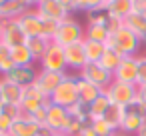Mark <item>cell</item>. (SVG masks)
Masks as SVG:
<instances>
[{
    "mask_svg": "<svg viewBox=\"0 0 146 136\" xmlns=\"http://www.w3.org/2000/svg\"><path fill=\"white\" fill-rule=\"evenodd\" d=\"M138 84H146V56H138Z\"/></svg>",
    "mask_w": 146,
    "mask_h": 136,
    "instance_id": "cell-36",
    "label": "cell"
},
{
    "mask_svg": "<svg viewBox=\"0 0 146 136\" xmlns=\"http://www.w3.org/2000/svg\"><path fill=\"white\" fill-rule=\"evenodd\" d=\"M112 106V102H110V98L102 92L86 110H88V120L92 122V120H96V118H104V114L108 112V108Z\"/></svg>",
    "mask_w": 146,
    "mask_h": 136,
    "instance_id": "cell-24",
    "label": "cell"
},
{
    "mask_svg": "<svg viewBox=\"0 0 146 136\" xmlns=\"http://www.w3.org/2000/svg\"><path fill=\"white\" fill-rule=\"evenodd\" d=\"M108 36H110V32H108L106 26L88 24V26L84 28V38H88V40H94V42H102V44H106Z\"/></svg>",
    "mask_w": 146,
    "mask_h": 136,
    "instance_id": "cell-28",
    "label": "cell"
},
{
    "mask_svg": "<svg viewBox=\"0 0 146 136\" xmlns=\"http://www.w3.org/2000/svg\"><path fill=\"white\" fill-rule=\"evenodd\" d=\"M132 12H138L140 16H144L146 18V0H136L134 2V10Z\"/></svg>",
    "mask_w": 146,
    "mask_h": 136,
    "instance_id": "cell-38",
    "label": "cell"
},
{
    "mask_svg": "<svg viewBox=\"0 0 146 136\" xmlns=\"http://www.w3.org/2000/svg\"><path fill=\"white\" fill-rule=\"evenodd\" d=\"M106 2H110V0H104V4H106Z\"/></svg>",
    "mask_w": 146,
    "mask_h": 136,
    "instance_id": "cell-50",
    "label": "cell"
},
{
    "mask_svg": "<svg viewBox=\"0 0 146 136\" xmlns=\"http://www.w3.org/2000/svg\"><path fill=\"white\" fill-rule=\"evenodd\" d=\"M42 18L46 20H56V22H62L64 18H68L66 10L62 8V4L58 2V0H42V2L34 8Z\"/></svg>",
    "mask_w": 146,
    "mask_h": 136,
    "instance_id": "cell-15",
    "label": "cell"
},
{
    "mask_svg": "<svg viewBox=\"0 0 146 136\" xmlns=\"http://www.w3.org/2000/svg\"><path fill=\"white\" fill-rule=\"evenodd\" d=\"M68 74L66 72H50V70H38V76H36V86H38V90L44 94V96H52L54 94V90L62 84V80L66 78Z\"/></svg>",
    "mask_w": 146,
    "mask_h": 136,
    "instance_id": "cell-10",
    "label": "cell"
},
{
    "mask_svg": "<svg viewBox=\"0 0 146 136\" xmlns=\"http://www.w3.org/2000/svg\"><path fill=\"white\" fill-rule=\"evenodd\" d=\"M78 78H84V80L92 82L94 86H98V88L106 90V88L112 84L114 74H112V72H108L106 68H102L98 62H88V64L80 70V76H78Z\"/></svg>",
    "mask_w": 146,
    "mask_h": 136,
    "instance_id": "cell-5",
    "label": "cell"
},
{
    "mask_svg": "<svg viewBox=\"0 0 146 136\" xmlns=\"http://www.w3.org/2000/svg\"><path fill=\"white\" fill-rule=\"evenodd\" d=\"M18 22H20V26H22V30L26 32L28 38H32V36H44V20H42V16L34 8H30L28 12H24L18 18Z\"/></svg>",
    "mask_w": 146,
    "mask_h": 136,
    "instance_id": "cell-12",
    "label": "cell"
},
{
    "mask_svg": "<svg viewBox=\"0 0 146 136\" xmlns=\"http://www.w3.org/2000/svg\"><path fill=\"white\" fill-rule=\"evenodd\" d=\"M136 88H138V100L146 102V84H138Z\"/></svg>",
    "mask_w": 146,
    "mask_h": 136,
    "instance_id": "cell-41",
    "label": "cell"
},
{
    "mask_svg": "<svg viewBox=\"0 0 146 136\" xmlns=\"http://www.w3.org/2000/svg\"><path fill=\"white\" fill-rule=\"evenodd\" d=\"M124 110L126 108H122V106H116V104H112L110 108H108V112L104 114V118L116 128V130H120V122H122V116H124Z\"/></svg>",
    "mask_w": 146,
    "mask_h": 136,
    "instance_id": "cell-32",
    "label": "cell"
},
{
    "mask_svg": "<svg viewBox=\"0 0 146 136\" xmlns=\"http://www.w3.org/2000/svg\"><path fill=\"white\" fill-rule=\"evenodd\" d=\"M50 104H56L62 108H70L78 104V76H66L50 96Z\"/></svg>",
    "mask_w": 146,
    "mask_h": 136,
    "instance_id": "cell-3",
    "label": "cell"
},
{
    "mask_svg": "<svg viewBox=\"0 0 146 136\" xmlns=\"http://www.w3.org/2000/svg\"><path fill=\"white\" fill-rule=\"evenodd\" d=\"M28 36L26 32L22 30L18 18L16 20H4V26H2V36H0V42L8 48H14V46H22L26 44Z\"/></svg>",
    "mask_w": 146,
    "mask_h": 136,
    "instance_id": "cell-7",
    "label": "cell"
},
{
    "mask_svg": "<svg viewBox=\"0 0 146 136\" xmlns=\"http://www.w3.org/2000/svg\"><path fill=\"white\" fill-rule=\"evenodd\" d=\"M10 58L14 60L16 66H32L34 64V56L30 54V50H28L26 44L10 48Z\"/></svg>",
    "mask_w": 146,
    "mask_h": 136,
    "instance_id": "cell-26",
    "label": "cell"
},
{
    "mask_svg": "<svg viewBox=\"0 0 146 136\" xmlns=\"http://www.w3.org/2000/svg\"><path fill=\"white\" fill-rule=\"evenodd\" d=\"M2 96H4V104L20 106L22 96H24V88L18 86L16 82H12L10 78H4L2 76Z\"/></svg>",
    "mask_w": 146,
    "mask_h": 136,
    "instance_id": "cell-21",
    "label": "cell"
},
{
    "mask_svg": "<svg viewBox=\"0 0 146 136\" xmlns=\"http://www.w3.org/2000/svg\"><path fill=\"white\" fill-rule=\"evenodd\" d=\"M146 120L138 114V110L134 108V106H128L126 110H124V116H122V122H120V132H124V134H136L140 128H142V124H144Z\"/></svg>",
    "mask_w": 146,
    "mask_h": 136,
    "instance_id": "cell-17",
    "label": "cell"
},
{
    "mask_svg": "<svg viewBox=\"0 0 146 136\" xmlns=\"http://www.w3.org/2000/svg\"><path fill=\"white\" fill-rule=\"evenodd\" d=\"M104 50H106V44L84 38V54H86V60L88 62H100Z\"/></svg>",
    "mask_w": 146,
    "mask_h": 136,
    "instance_id": "cell-27",
    "label": "cell"
},
{
    "mask_svg": "<svg viewBox=\"0 0 146 136\" xmlns=\"http://www.w3.org/2000/svg\"><path fill=\"white\" fill-rule=\"evenodd\" d=\"M84 40V28L80 26V22L72 16L64 18L60 24H58V30L52 38V42L60 44V46H68V44H74V42H82Z\"/></svg>",
    "mask_w": 146,
    "mask_h": 136,
    "instance_id": "cell-4",
    "label": "cell"
},
{
    "mask_svg": "<svg viewBox=\"0 0 146 136\" xmlns=\"http://www.w3.org/2000/svg\"><path fill=\"white\" fill-rule=\"evenodd\" d=\"M4 106V96H2V76H0V110Z\"/></svg>",
    "mask_w": 146,
    "mask_h": 136,
    "instance_id": "cell-42",
    "label": "cell"
},
{
    "mask_svg": "<svg viewBox=\"0 0 146 136\" xmlns=\"http://www.w3.org/2000/svg\"><path fill=\"white\" fill-rule=\"evenodd\" d=\"M26 2L30 4V8H36V6H38V4L42 2V0H26Z\"/></svg>",
    "mask_w": 146,
    "mask_h": 136,
    "instance_id": "cell-43",
    "label": "cell"
},
{
    "mask_svg": "<svg viewBox=\"0 0 146 136\" xmlns=\"http://www.w3.org/2000/svg\"><path fill=\"white\" fill-rule=\"evenodd\" d=\"M90 120H88V110L78 102V104H74V106H70L68 108V126H66V134L68 136H78L80 134V130L88 124Z\"/></svg>",
    "mask_w": 146,
    "mask_h": 136,
    "instance_id": "cell-11",
    "label": "cell"
},
{
    "mask_svg": "<svg viewBox=\"0 0 146 136\" xmlns=\"http://www.w3.org/2000/svg\"><path fill=\"white\" fill-rule=\"evenodd\" d=\"M78 136H96V132H94V128H92V126H90V122H88V124L80 130V134H78Z\"/></svg>",
    "mask_w": 146,
    "mask_h": 136,
    "instance_id": "cell-39",
    "label": "cell"
},
{
    "mask_svg": "<svg viewBox=\"0 0 146 136\" xmlns=\"http://www.w3.org/2000/svg\"><path fill=\"white\" fill-rule=\"evenodd\" d=\"M124 26L128 30H132L142 44H146V18L144 16H140L138 12H130L124 18Z\"/></svg>",
    "mask_w": 146,
    "mask_h": 136,
    "instance_id": "cell-22",
    "label": "cell"
},
{
    "mask_svg": "<svg viewBox=\"0 0 146 136\" xmlns=\"http://www.w3.org/2000/svg\"><path fill=\"white\" fill-rule=\"evenodd\" d=\"M0 136H10V134H0Z\"/></svg>",
    "mask_w": 146,
    "mask_h": 136,
    "instance_id": "cell-49",
    "label": "cell"
},
{
    "mask_svg": "<svg viewBox=\"0 0 146 136\" xmlns=\"http://www.w3.org/2000/svg\"><path fill=\"white\" fill-rule=\"evenodd\" d=\"M58 2L62 4V8L66 10V14H68V16H72V14L78 10V8H76V0H58Z\"/></svg>",
    "mask_w": 146,
    "mask_h": 136,
    "instance_id": "cell-37",
    "label": "cell"
},
{
    "mask_svg": "<svg viewBox=\"0 0 146 136\" xmlns=\"http://www.w3.org/2000/svg\"><path fill=\"white\" fill-rule=\"evenodd\" d=\"M104 0H76V8L90 14V12H104Z\"/></svg>",
    "mask_w": 146,
    "mask_h": 136,
    "instance_id": "cell-31",
    "label": "cell"
},
{
    "mask_svg": "<svg viewBox=\"0 0 146 136\" xmlns=\"http://www.w3.org/2000/svg\"><path fill=\"white\" fill-rule=\"evenodd\" d=\"M30 10V4L26 0H6V2L0 6V20H16L20 18L24 12Z\"/></svg>",
    "mask_w": 146,
    "mask_h": 136,
    "instance_id": "cell-16",
    "label": "cell"
},
{
    "mask_svg": "<svg viewBox=\"0 0 146 136\" xmlns=\"http://www.w3.org/2000/svg\"><path fill=\"white\" fill-rule=\"evenodd\" d=\"M114 80L138 86V56H126L114 70Z\"/></svg>",
    "mask_w": 146,
    "mask_h": 136,
    "instance_id": "cell-9",
    "label": "cell"
},
{
    "mask_svg": "<svg viewBox=\"0 0 146 136\" xmlns=\"http://www.w3.org/2000/svg\"><path fill=\"white\" fill-rule=\"evenodd\" d=\"M38 130H40V126L34 124L28 114H22V116H18L14 120V124H12L8 134L10 136H38Z\"/></svg>",
    "mask_w": 146,
    "mask_h": 136,
    "instance_id": "cell-20",
    "label": "cell"
},
{
    "mask_svg": "<svg viewBox=\"0 0 146 136\" xmlns=\"http://www.w3.org/2000/svg\"><path fill=\"white\" fill-rule=\"evenodd\" d=\"M120 62H122V56H120L116 50H112V48H106L98 64H100L102 68H106L108 72H112V74H114V70L118 68V64H120Z\"/></svg>",
    "mask_w": 146,
    "mask_h": 136,
    "instance_id": "cell-29",
    "label": "cell"
},
{
    "mask_svg": "<svg viewBox=\"0 0 146 136\" xmlns=\"http://www.w3.org/2000/svg\"><path fill=\"white\" fill-rule=\"evenodd\" d=\"M104 94L110 98L112 104L122 106V108H128L138 100V88L134 84H126V82H118V80H112V84L104 90Z\"/></svg>",
    "mask_w": 146,
    "mask_h": 136,
    "instance_id": "cell-2",
    "label": "cell"
},
{
    "mask_svg": "<svg viewBox=\"0 0 146 136\" xmlns=\"http://www.w3.org/2000/svg\"><path fill=\"white\" fill-rule=\"evenodd\" d=\"M50 42H52V40H48V38H44V36H32V38L26 40V46H28L30 54L34 56V60H40V58L46 54Z\"/></svg>",
    "mask_w": 146,
    "mask_h": 136,
    "instance_id": "cell-25",
    "label": "cell"
},
{
    "mask_svg": "<svg viewBox=\"0 0 146 136\" xmlns=\"http://www.w3.org/2000/svg\"><path fill=\"white\" fill-rule=\"evenodd\" d=\"M42 70H50V72H64L66 70V58H64V46L50 42L46 54L40 58Z\"/></svg>",
    "mask_w": 146,
    "mask_h": 136,
    "instance_id": "cell-6",
    "label": "cell"
},
{
    "mask_svg": "<svg viewBox=\"0 0 146 136\" xmlns=\"http://www.w3.org/2000/svg\"><path fill=\"white\" fill-rule=\"evenodd\" d=\"M36 76H38V70H36L34 66H16V68H14L8 76H4V78H10V80L16 82L18 86L26 88V86H30V84L36 82Z\"/></svg>",
    "mask_w": 146,
    "mask_h": 136,
    "instance_id": "cell-18",
    "label": "cell"
},
{
    "mask_svg": "<svg viewBox=\"0 0 146 136\" xmlns=\"http://www.w3.org/2000/svg\"><path fill=\"white\" fill-rule=\"evenodd\" d=\"M136 136H146V122H144V124H142V128L136 132Z\"/></svg>",
    "mask_w": 146,
    "mask_h": 136,
    "instance_id": "cell-44",
    "label": "cell"
},
{
    "mask_svg": "<svg viewBox=\"0 0 146 136\" xmlns=\"http://www.w3.org/2000/svg\"><path fill=\"white\" fill-rule=\"evenodd\" d=\"M4 2H6V0H0V6H2V4H4Z\"/></svg>",
    "mask_w": 146,
    "mask_h": 136,
    "instance_id": "cell-48",
    "label": "cell"
},
{
    "mask_svg": "<svg viewBox=\"0 0 146 136\" xmlns=\"http://www.w3.org/2000/svg\"><path fill=\"white\" fill-rule=\"evenodd\" d=\"M102 92H104V90L98 88V86H94L92 82H88V80H84V78H78V102H80L84 108H88Z\"/></svg>",
    "mask_w": 146,
    "mask_h": 136,
    "instance_id": "cell-19",
    "label": "cell"
},
{
    "mask_svg": "<svg viewBox=\"0 0 146 136\" xmlns=\"http://www.w3.org/2000/svg\"><path fill=\"white\" fill-rule=\"evenodd\" d=\"M144 56H146V54H144Z\"/></svg>",
    "mask_w": 146,
    "mask_h": 136,
    "instance_id": "cell-52",
    "label": "cell"
},
{
    "mask_svg": "<svg viewBox=\"0 0 146 136\" xmlns=\"http://www.w3.org/2000/svg\"><path fill=\"white\" fill-rule=\"evenodd\" d=\"M48 106H50V104H48ZM48 106H42V108L34 110L32 114H28L30 120H32L34 124H38V126H46V112H48Z\"/></svg>",
    "mask_w": 146,
    "mask_h": 136,
    "instance_id": "cell-33",
    "label": "cell"
},
{
    "mask_svg": "<svg viewBox=\"0 0 146 136\" xmlns=\"http://www.w3.org/2000/svg\"><path fill=\"white\" fill-rule=\"evenodd\" d=\"M132 2H136V0H132Z\"/></svg>",
    "mask_w": 146,
    "mask_h": 136,
    "instance_id": "cell-51",
    "label": "cell"
},
{
    "mask_svg": "<svg viewBox=\"0 0 146 136\" xmlns=\"http://www.w3.org/2000/svg\"><path fill=\"white\" fill-rule=\"evenodd\" d=\"M90 126L94 128V132H96V136H112L114 132H118L106 118H96V120H92L90 122Z\"/></svg>",
    "mask_w": 146,
    "mask_h": 136,
    "instance_id": "cell-30",
    "label": "cell"
},
{
    "mask_svg": "<svg viewBox=\"0 0 146 136\" xmlns=\"http://www.w3.org/2000/svg\"><path fill=\"white\" fill-rule=\"evenodd\" d=\"M16 68V64H14V60L8 56L6 60H2V62H0V76H8L12 70Z\"/></svg>",
    "mask_w": 146,
    "mask_h": 136,
    "instance_id": "cell-35",
    "label": "cell"
},
{
    "mask_svg": "<svg viewBox=\"0 0 146 136\" xmlns=\"http://www.w3.org/2000/svg\"><path fill=\"white\" fill-rule=\"evenodd\" d=\"M52 136H68V134H66V132H54Z\"/></svg>",
    "mask_w": 146,
    "mask_h": 136,
    "instance_id": "cell-46",
    "label": "cell"
},
{
    "mask_svg": "<svg viewBox=\"0 0 146 136\" xmlns=\"http://www.w3.org/2000/svg\"><path fill=\"white\" fill-rule=\"evenodd\" d=\"M142 42L136 38V34L132 30H128L126 26L118 28L116 32H110L108 40H106V48H112L116 50L122 58L126 56H136V52L140 50Z\"/></svg>",
    "mask_w": 146,
    "mask_h": 136,
    "instance_id": "cell-1",
    "label": "cell"
},
{
    "mask_svg": "<svg viewBox=\"0 0 146 136\" xmlns=\"http://www.w3.org/2000/svg\"><path fill=\"white\" fill-rule=\"evenodd\" d=\"M50 104V98L44 96L36 84H30L24 88V96H22V102H20V110L24 114H32L34 110L42 108V106H48Z\"/></svg>",
    "mask_w": 146,
    "mask_h": 136,
    "instance_id": "cell-8",
    "label": "cell"
},
{
    "mask_svg": "<svg viewBox=\"0 0 146 136\" xmlns=\"http://www.w3.org/2000/svg\"><path fill=\"white\" fill-rule=\"evenodd\" d=\"M134 10V2L132 0H110L104 6V12L108 16H116V18H126L130 12Z\"/></svg>",
    "mask_w": 146,
    "mask_h": 136,
    "instance_id": "cell-23",
    "label": "cell"
},
{
    "mask_svg": "<svg viewBox=\"0 0 146 136\" xmlns=\"http://www.w3.org/2000/svg\"><path fill=\"white\" fill-rule=\"evenodd\" d=\"M112 136H130V134H124V132H120V130H118V132H114Z\"/></svg>",
    "mask_w": 146,
    "mask_h": 136,
    "instance_id": "cell-45",
    "label": "cell"
},
{
    "mask_svg": "<svg viewBox=\"0 0 146 136\" xmlns=\"http://www.w3.org/2000/svg\"><path fill=\"white\" fill-rule=\"evenodd\" d=\"M46 126L52 132H64L68 126V108L50 104L48 112H46Z\"/></svg>",
    "mask_w": 146,
    "mask_h": 136,
    "instance_id": "cell-14",
    "label": "cell"
},
{
    "mask_svg": "<svg viewBox=\"0 0 146 136\" xmlns=\"http://www.w3.org/2000/svg\"><path fill=\"white\" fill-rule=\"evenodd\" d=\"M12 124H14V118H10L8 114H4L2 110H0V134H8Z\"/></svg>",
    "mask_w": 146,
    "mask_h": 136,
    "instance_id": "cell-34",
    "label": "cell"
},
{
    "mask_svg": "<svg viewBox=\"0 0 146 136\" xmlns=\"http://www.w3.org/2000/svg\"><path fill=\"white\" fill-rule=\"evenodd\" d=\"M64 58H66V68H72V70L80 72L88 64L86 54H84V40L64 46Z\"/></svg>",
    "mask_w": 146,
    "mask_h": 136,
    "instance_id": "cell-13",
    "label": "cell"
},
{
    "mask_svg": "<svg viewBox=\"0 0 146 136\" xmlns=\"http://www.w3.org/2000/svg\"><path fill=\"white\" fill-rule=\"evenodd\" d=\"M2 26H4V22H2V20H0V36H2Z\"/></svg>",
    "mask_w": 146,
    "mask_h": 136,
    "instance_id": "cell-47",
    "label": "cell"
},
{
    "mask_svg": "<svg viewBox=\"0 0 146 136\" xmlns=\"http://www.w3.org/2000/svg\"><path fill=\"white\" fill-rule=\"evenodd\" d=\"M8 56H10V48H8V46H4L2 42H0V62L6 60Z\"/></svg>",
    "mask_w": 146,
    "mask_h": 136,
    "instance_id": "cell-40",
    "label": "cell"
}]
</instances>
